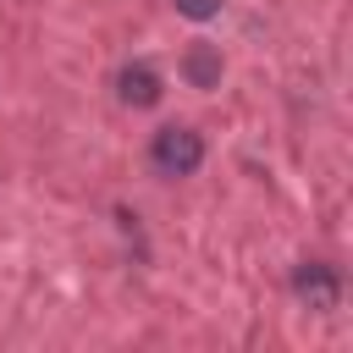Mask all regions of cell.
Listing matches in <instances>:
<instances>
[{
	"label": "cell",
	"mask_w": 353,
	"mask_h": 353,
	"mask_svg": "<svg viewBox=\"0 0 353 353\" xmlns=\"http://www.w3.org/2000/svg\"><path fill=\"white\" fill-rule=\"evenodd\" d=\"M149 165L160 176H193L204 165V138L193 127H160L149 138Z\"/></svg>",
	"instance_id": "cell-1"
},
{
	"label": "cell",
	"mask_w": 353,
	"mask_h": 353,
	"mask_svg": "<svg viewBox=\"0 0 353 353\" xmlns=\"http://www.w3.org/2000/svg\"><path fill=\"white\" fill-rule=\"evenodd\" d=\"M292 292H298V303L314 309V314H331V309L342 303V281H336V270L320 265V259H303V265L292 270Z\"/></svg>",
	"instance_id": "cell-2"
},
{
	"label": "cell",
	"mask_w": 353,
	"mask_h": 353,
	"mask_svg": "<svg viewBox=\"0 0 353 353\" xmlns=\"http://www.w3.org/2000/svg\"><path fill=\"white\" fill-rule=\"evenodd\" d=\"M116 94H121V105L149 110V105H160L165 83H160V72H154L149 61H132V66H121V72H116Z\"/></svg>",
	"instance_id": "cell-3"
},
{
	"label": "cell",
	"mask_w": 353,
	"mask_h": 353,
	"mask_svg": "<svg viewBox=\"0 0 353 353\" xmlns=\"http://www.w3.org/2000/svg\"><path fill=\"white\" fill-rule=\"evenodd\" d=\"M188 77H193V88H215V77H221V55H215L210 44H193V50H188Z\"/></svg>",
	"instance_id": "cell-4"
},
{
	"label": "cell",
	"mask_w": 353,
	"mask_h": 353,
	"mask_svg": "<svg viewBox=\"0 0 353 353\" xmlns=\"http://www.w3.org/2000/svg\"><path fill=\"white\" fill-rule=\"evenodd\" d=\"M176 11L193 22H210V17H221V0H176Z\"/></svg>",
	"instance_id": "cell-5"
}]
</instances>
